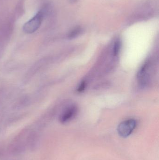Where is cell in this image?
<instances>
[{
	"label": "cell",
	"mask_w": 159,
	"mask_h": 160,
	"mask_svg": "<svg viewBox=\"0 0 159 160\" xmlns=\"http://www.w3.org/2000/svg\"><path fill=\"white\" fill-rule=\"evenodd\" d=\"M45 14L44 9H42L26 22L23 26V31L26 33L30 34L37 31L41 26Z\"/></svg>",
	"instance_id": "obj_1"
},
{
	"label": "cell",
	"mask_w": 159,
	"mask_h": 160,
	"mask_svg": "<svg viewBox=\"0 0 159 160\" xmlns=\"http://www.w3.org/2000/svg\"><path fill=\"white\" fill-rule=\"evenodd\" d=\"M136 122L133 119H128L120 123L117 128L119 134L121 137L126 138L129 136L135 129Z\"/></svg>",
	"instance_id": "obj_2"
},
{
	"label": "cell",
	"mask_w": 159,
	"mask_h": 160,
	"mask_svg": "<svg viewBox=\"0 0 159 160\" xmlns=\"http://www.w3.org/2000/svg\"><path fill=\"white\" fill-rule=\"evenodd\" d=\"M77 109L76 106H72L65 110L60 117V121L65 123L72 119L77 112Z\"/></svg>",
	"instance_id": "obj_3"
},
{
	"label": "cell",
	"mask_w": 159,
	"mask_h": 160,
	"mask_svg": "<svg viewBox=\"0 0 159 160\" xmlns=\"http://www.w3.org/2000/svg\"><path fill=\"white\" fill-rule=\"evenodd\" d=\"M83 32V29L80 27H77L73 30L68 35L69 39H73L78 37Z\"/></svg>",
	"instance_id": "obj_4"
},
{
	"label": "cell",
	"mask_w": 159,
	"mask_h": 160,
	"mask_svg": "<svg viewBox=\"0 0 159 160\" xmlns=\"http://www.w3.org/2000/svg\"><path fill=\"white\" fill-rule=\"evenodd\" d=\"M121 48V42L119 40H117L115 42L113 47V53L114 56H117L119 53Z\"/></svg>",
	"instance_id": "obj_5"
},
{
	"label": "cell",
	"mask_w": 159,
	"mask_h": 160,
	"mask_svg": "<svg viewBox=\"0 0 159 160\" xmlns=\"http://www.w3.org/2000/svg\"><path fill=\"white\" fill-rule=\"evenodd\" d=\"M86 85H87V83H86V82H85V81L82 82L80 84L79 86H78V88L77 89V91L79 92H81L84 91L85 90V88H86Z\"/></svg>",
	"instance_id": "obj_6"
},
{
	"label": "cell",
	"mask_w": 159,
	"mask_h": 160,
	"mask_svg": "<svg viewBox=\"0 0 159 160\" xmlns=\"http://www.w3.org/2000/svg\"><path fill=\"white\" fill-rule=\"evenodd\" d=\"M78 0H69L70 2L72 3H74L76 2H77Z\"/></svg>",
	"instance_id": "obj_7"
}]
</instances>
